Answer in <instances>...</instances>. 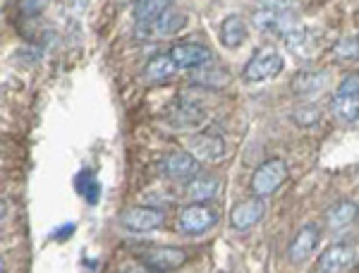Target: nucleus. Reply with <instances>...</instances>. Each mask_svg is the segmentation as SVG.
Masks as SVG:
<instances>
[{"mask_svg": "<svg viewBox=\"0 0 359 273\" xmlns=\"http://www.w3.org/2000/svg\"><path fill=\"white\" fill-rule=\"evenodd\" d=\"M355 264V249L350 245H333L318 257V269L326 273H338L343 269H350Z\"/></svg>", "mask_w": 359, "mask_h": 273, "instance_id": "obj_13", "label": "nucleus"}, {"mask_svg": "<svg viewBox=\"0 0 359 273\" xmlns=\"http://www.w3.org/2000/svg\"><path fill=\"white\" fill-rule=\"evenodd\" d=\"M48 3L50 0H20V10H22V15H27V17H36L48 8Z\"/></svg>", "mask_w": 359, "mask_h": 273, "instance_id": "obj_26", "label": "nucleus"}, {"mask_svg": "<svg viewBox=\"0 0 359 273\" xmlns=\"http://www.w3.org/2000/svg\"><path fill=\"white\" fill-rule=\"evenodd\" d=\"M187 261V252L182 247H156L142 254V264L154 273H170Z\"/></svg>", "mask_w": 359, "mask_h": 273, "instance_id": "obj_4", "label": "nucleus"}, {"mask_svg": "<svg viewBox=\"0 0 359 273\" xmlns=\"http://www.w3.org/2000/svg\"><path fill=\"white\" fill-rule=\"evenodd\" d=\"M357 216H359V206L355 204V201L343 199V201H338L335 206L328 208L326 223H328V228H331V230H343L350 223H355Z\"/></svg>", "mask_w": 359, "mask_h": 273, "instance_id": "obj_18", "label": "nucleus"}, {"mask_svg": "<svg viewBox=\"0 0 359 273\" xmlns=\"http://www.w3.org/2000/svg\"><path fill=\"white\" fill-rule=\"evenodd\" d=\"M218 34H221V44L225 48H240L247 41V25L240 15H228L221 22Z\"/></svg>", "mask_w": 359, "mask_h": 273, "instance_id": "obj_16", "label": "nucleus"}, {"mask_svg": "<svg viewBox=\"0 0 359 273\" xmlns=\"http://www.w3.org/2000/svg\"><path fill=\"white\" fill-rule=\"evenodd\" d=\"M216 220L218 216L206 204H189L180 211L177 225H180V230L187 232V235H201V232H206L208 228H213Z\"/></svg>", "mask_w": 359, "mask_h": 273, "instance_id": "obj_5", "label": "nucleus"}, {"mask_svg": "<svg viewBox=\"0 0 359 273\" xmlns=\"http://www.w3.org/2000/svg\"><path fill=\"white\" fill-rule=\"evenodd\" d=\"M192 82L201 86H211V89H221L230 82V74L221 67H199V72L192 74Z\"/></svg>", "mask_w": 359, "mask_h": 273, "instance_id": "obj_22", "label": "nucleus"}, {"mask_svg": "<svg viewBox=\"0 0 359 273\" xmlns=\"http://www.w3.org/2000/svg\"><path fill=\"white\" fill-rule=\"evenodd\" d=\"M218 192H221V182L211 175H196L187 185V197L194 204H206V201L216 199Z\"/></svg>", "mask_w": 359, "mask_h": 273, "instance_id": "obj_17", "label": "nucleus"}, {"mask_svg": "<svg viewBox=\"0 0 359 273\" xmlns=\"http://www.w3.org/2000/svg\"><path fill=\"white\" fill-rule=\"evenodd\" d=\"M283 67H285L283 55L278 53L276 48L266 46V48H259L257 53L249 58L242 77H245L247 82H269V79H273L283 72Z\"/></svg>", "mask_w": 359, "mask_h": 273, "instance_id": "obj_1", "label": "nucleus"}, {"mask_svg": "<svg viewBox=\"0 0 359 273\" xmlns=\"http://www.w3.org/2000/svg\"><path fill=\"white\" fill-rule=\"evenodd\" d=\"M170 55L177 62V67L182 69H199L208 67L213 62L211 48H206L201 44H177L170 48Z\"/></svg>", "mask_w": 359, "mask_h": 273, "instance_id": "obj_9", "label": "nucleus"}, {"mask_svg": "<svg viewBox=\"0 0 359 273\" xmlns=\"http://www.w3.org/2000/svg\"><path fill=\"white\" fill-rule=\"evenodd\" d=\"M163 171L172 180H194L199 175V161L192 154H187V151H177V154L165 159Z\"/></svg>", "mask_w": 359, "mask_h": 273, "instance_id": "obj_12", "label": "nucleus"}, {"mask_svg": "<svg viewBox=\"0 0 359 273\" xmlns=\"http://www.w3.org/2000/svg\"><path fill=\"white\" fill-rule=\"evenodd\" d=\"M252 22L257 29H262V32H273V34H283L285 36L287 32H292V29H297V17L292 13H287V10H257V13L252 15Z\"/></svg>", "mask_w": 359, "mask_h": 273, "instance_id": "obj_8", "label": "nucleus"}, {"mask_svg": "<svg viewBox=\"0 0 359 273\" xmlns=\"http://www.w3.org/2000/svg\"><path fill=\"white\" fill-rule=\"evenodd\" d=\"M287 180V166L283 159H271L262 164L252 175V192L257 197H269Z\"/></svg>", "mask_w": 359, "mask_h": 273, "instance_id": "obj_2", "label": "nucleus"}, {"mask_svg": "<svg viewBox=\"0 0 359 273\" xmlns=\"http://www.w3.org/2000/svg\"><path fill=\"white\" fill-rule=\"evenodd\" d=\"M123 273H139V271H123Z\"/></svg>", "mask_w": 359, "mask_h": 273, "instance_id": "obj_30", "label": "nucleus"}, {"mask_svg": "<svg viewBox=\"0 0 359 273\" xmlns=\"http://www.w3.org/2000/svg\"><path fill=\"white\" fill-rule=\"evenodd\" d=\"M259 5L266 10H287L290 13L294 5H297V0H259Z\"/></svg>", "mask_w": 359, "mask_h": 273, "instance_id": "obj_28", "label": "nucleus"}, {"mask_svg": "<svg viewBox=\"0 0 359 273\" xmlns=\"http://www.w3.org/2000/svg\"><path fill=\"white\" fill-rule=\"evenodd\" d=\"M264 213H266L264 199L262 197H252V199H247V201H240V204L230 211V225H233L235 230L245 232L249 228H254V225L264 218Z\"/></svg>", "mask_w": 359, "mask_h": 273, "instance_id": "obj_10", "label": "nucleus"}, {"mask_svg": "<svg viewBox=\"0 0 359 273\" xmlns=\"http://www.w3.org/2000/svg\"><path fill=\"white\" fill-rule=\"evenodd\" d=\"M177 69H180L177 62L172 60L170 53H161V55H156L147 62V67H144V77H147L149 82H165V79H170Z\"/></svg>", "mask_w": 359, "mask_h": 273, "instance_id": "obj_19", "label": "nucleus"}, {"mask_svg": "<svg viewBox=\"0 0 359 273\" xmlns=\"http://www.w3.org/2000/svg\"><path fill=\"white\" fill-rule=\"evenodd\" d=\"M77 189L82 192L84 199H89V204H96V201H98V192H101V187H98L96 178L91 175L89 171H86V173H79V178H77Z\"/></svg>", "mask_w": 359, "mask_h": 273, "instance_id": "obj_23", "label": "nucleus"}, {"mask_svg": "<svg viewBox=\"0 0 359 273\" xmlns=\"http://www.w3.org/2000/svg\"><path fill=\"white\" fill-rule=\"evenodd\" d=\"M285 41V48L290 51L292 55L302 58V60H309L318 53V34L314 29H306V27H297L292 32H287L283 36Z\"/></svg>", "mask_w": 359, "mask_h": 273, "instance_id": "obj_11", "label": "nucleus"}, {"mask_svg": "<svg viewBox=\"0 0 359 273\" xmlns=\"http://www.w3.org/2000/svg\"><path fill=\"white\" fill-rule=\"evenodd\" d=\"M184 25H187V15L180 13V10H175V8H168L163 15L156 17L151 25L137 27L135 36L137 39H165V36L177 34Z\"/></svg>", "mask_w": 359, "mask_h": 273, "instance_id": "obj_3", "label": "nucleus"}, {"mask_svg": "<svg viewBox=\"0 0 359 273\" xmlns=\"http://www.w3.org/2000/svg\"><path fill=\"white\" fill-rule=\"evenodd\" d=\"M318 118H321V113H318L316 106H299L297 110L292 113V120L297 123L299 127H311L318 123Z\"/></svg>", "mask_w": 359, "mask_h": 273, "instance_id": "obj_25", "label": "nucleus"}, {"mask_svg": "<svg viewBox=\"0 0 359 273\" xmlns=\"http://www.w3.org/2000/svg\"><path fill=\"white\" fill-rule=\"evenodd\" d=\"M189 149H192V156L196 161H208V164H216V161H221L223 154H225L223 139L216 137V135H201V137L192 139Z\"/></svg>", "mask_w": 359, "mask_h": 273, "instance_id": "obj_14", "label": "nucleus"}, {"mask_svg": "<svg viewBox=\"0 0 359 273\" xmlns=\"http://www.w3.org/2000/svg\"><path fill=\"white\" fill-rule=\"evenodd\" d=\"M331 108L335 118H340L343 123H357L359 120V96L338 94L333 98Z\"/></svg>", "mask_w": 359, "mask_h": 273, "instance_id": "obj_21", "label": "nucleus"}, {"mask_svg": "<svg viewBox=\"0 0 359 273\" xmlns=\"http://www.w3.org/2000/svg\"><path fill=\"white\" fill-rule=\"evenodd\" d=\"M333 55L338 60H355L359 58V36L357 39H340L333 44Z\"/></svg>", "mask_w": 359, "mask_h": 273, "instance_id": "obj_24", "label": "nucleus"}, {"mask_svg": "<svg viewBox=\"0 0 359 273\" xmlns=\"http://www.w3.org/2000/svg\"><path fill=\"white\" fill-rule=\"evenodd\" d=\"M168 8H172V0H137L132 17H135L137 27L151 25L156 17H161Z\"/></svg>", "mask_w": 359, "mask_h": 273, "instance_id": "obj_20", "label": "nucleus"}, {"mask_svg": "<svg viewBox=\"0 0 359 273\" xmlns=\"http://www.w3.org/2000/svg\"><path fill=\"white\" fill-rule=\"evenodd\" d=\"M328 84V72L326 69H302V72L294 74L292 79V91L299 96H309L321 91Z\"/></svg>", "mask_w": 359, "mask_h": 273, "instance_id": "obj_15", "label": "nucleus"}, {"mask_svg": "<svg viewBox=\"0 0 359 273\" xmlns=\"http://www.w3.org/2000/svg\"><path fill=\"white\" fill-rule=\"evenodd\" d=\"M311 273H326V271H323V269H318V271H311Z\"/></svg>", "mask_w": 359, "mask_h": 273, "instance_id": "obj_29", "label": "nucleus"}, {"mask_svg": "<svg viewBox=\"0 0 359 273\" xmlns=\"http://www.w3.org/2000/svg\"><path fill=\"white\" fill-rule=\"evenodd\" d=\"M120 220L132 232H151L165 223V213L154 206H132L120 216Z\"/></svg>", "mask_w": 359, "mask_h": 273, "instance_id": "obj_7", "label": "nucleus"}, {"mask_svg": "<svg viewBox=\"0 0 359 273\" xmlns=\"http://www.w3.org/2000/svg\"><path fill=\"white\" fill-rule=\"evenodd\" d=\"M321 242V228L316 223H306L297 230L292 237L290 247H287V259L290 264H304L311 254L316 252V245Z\"/></svg>", "mask_w": 359, "mask_h": 273, "instance_id": "obj_6", "label": "nucleus"}, {"mask_svg": "<svg viewBox=\"0 0 359 273\" xmlns=\"http://www.w3.org/2000/svg\"><path fill=\"white\" fill-rule=\"evenodd\" d=\"M338 94L359 96V74H350V77H345L338 86Z\"/></svg>", "mask_w": 359, "mask_h": 273, "instance_id": "obj_27", "label": "nucleus"}]
</instances>
